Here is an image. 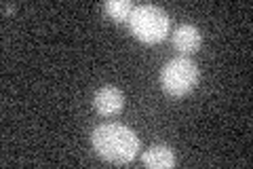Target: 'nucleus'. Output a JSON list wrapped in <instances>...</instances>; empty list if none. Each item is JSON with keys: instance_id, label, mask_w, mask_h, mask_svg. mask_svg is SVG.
I'll list each match as a JSON object with an SVG mask.
<instances>
[{"instance_id": "obj_1", "label": "nucleus", "mask_w": 253, "mask_h": 169, "mask_svg": "<svg viewBox=\"0 0 253 169\" xmlns=\"http://www.w3.org/2000/svg\"><path fill=\"white\" fill-rule=\"evenodd\" d=\"M91 146L97 157L108 163L126 165L139 152V138L126 125L104 123L91 131Z\"/></svg>"}, {"instance_id": "obj_2", "label": "nucleus", "mask_w": 253, "mask_h": 169, "mask_svg": "<svg viewBox=\"0 0 253 169\" xmlns=\"http://www.w3.org/2000/svg\"><path fill=\"white\" fill-rule=\"evenodd\" d=\"M129 26L137 40L154 45L169 34V15L156 4H139L133 6Z\"/></svg>"}, {"instance_id": "obj_3", "label": "nucleus", "mask_w": 253, "mask_h": 169, "mask_svg": "<svg viewBox=\"0 0 253 169\" xmlns=\"http://www.w3.org/2000/svg\"><path fill=\"white\" fill-rule=\"evenodd\" d=\"M161 85L173 98H184L199 85V68L188 57L171 59L161 72Z\"/></svg>"}, {"instance_id": "obj_4", "label": "nucleus", "mask_w": 253, "mask_h": 169, "mask_svg": "<svg viewBox=\"0 0 253 169\" xmlns=\"http://www.w3.org/2000/svg\"><path fill=\"white\" fill-rule=\"evenodd\" d=\"M93 106L101 116H114L125 106V95L116 87H104V89H99L95 93Z\"/></svg>"}, {"instance_id": "obj_5", "label": "nucleus", "mask_w": 253, "mask_h": 169, "mask_svg": "<svg viewBox=\"0 0 253 169\" xmlns=\"http://www.w3.org/2000/svg\"><path fill=\"white\" fill-rule=\"evenodd\" d=\"M201 43H203V36H201L199 28L192 26V23H181V26L173 32V47L184 55L196 53L201 49Z\"/></svg>"}, {"instance_id": "obj_6", "label": "nucleus", "mask_w": 253, "mask_h": 169, "mask_svg": "<svg viewBox=\"0 0 253 169\" xmlns=\"http://www.w3.org/2000/svg\"><path fill=\"white\" fill-rule=\"evenodd\" d=\"M144 165L152 169H169L175 165V155H173V150L169 146L156 144V146H150L144 152Z\"/></svg>"}, {"instance_id": "obj_7", "label": "nucleus", "mask_w": 253, "mask_h": 169, "mask_svg": "<svg viewBox=\"0 0 253 169\" xmlns=\"http://www.w3.org/2000/svg\"><path fill=\"white\" fill-rule=\"evenodd\" d=\"M104 9L114 21H126L133 13V2H129V0H108Z\"/></svg>"}, {"instance_id": "obj_8", "label": "nucleus", "mask_w": 253, "mask_h": 169, "mask_svg": "<svg viewBox=\"0 0 253 169\" xmlns=\"http://www.w3.org/2000/svg\"><path fill=\"white\" fill-rule=\"evenodd\" d=\"M13 11H15V6H13V4H4V13H6V15L13 13Z\"/></svg>"}]
</instances>
